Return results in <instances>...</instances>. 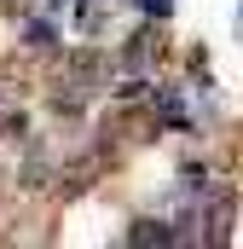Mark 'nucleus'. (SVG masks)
Here are the masks:
<instances>
[{
	"label": "nucleus",
	"instance_id": "f257e3e1",
	"mask_svg": "<svg viewBox=\"0 0 243 249\" xmlns=\"http://www.w3.org/2000/svg\"><path fill=\"white\" fill-rule=\"evenodd\" d=\"M139 6H145V12H156V18L168 12V0H139Z\"/></svg>",
	"mask_w": 243,
	"mask_h": 249
}]
</instances>
